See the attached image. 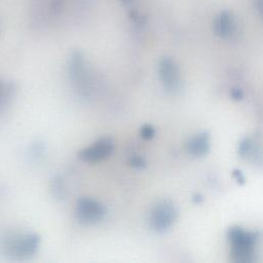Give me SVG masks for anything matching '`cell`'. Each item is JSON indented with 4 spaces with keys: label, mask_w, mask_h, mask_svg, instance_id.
Instances as JSON below:
<instances>
[{
    "label": "cell",
    "mask_w": 263,
    "mask_h": 263,
    "mask_svg": "<svg viewBox=\"0 0 263 263\" xmlns=\"http://www.w3.org/2000/svg\"><path fill=\"white\" fill-rule=\"evenodd\" d=\"M158 73L163 86L171 92H178L182 88L181 72L178 65L171 58H163L158 65Z\"/></svg>",
    "instance_id": "cell-5"
},
{
    "label": "cell",
    "mask_w": 263,
    "mask_h": 263,
    "mask_svg": "<svg viewBox=\"0 0 263 263\" xmlns=\"http://www.w3.org/2000/svg\"><path fill=\"white\" fill-rule=\"evenodd\" d=\"M130 164H132L134 167L142 168V167H144V166L146 165V162H145V160H144L141 156L135 155V156H133L132 159H130Z\"/></svg>",
    "instance_id": "cell-12"
},
{
    "label": "cell",
    "mask_w": 263,
    "mask_h": 263,
    "mask_svg": "<svg viewBox=\"0 0 263 263\" xmlns=\"http://www.w3.org/2000/svg\"><path fill=\"white\" fill-rule=\"evenodd\" d=\"M13 85L0 80V109L7 104L13 92Z\"/></svg>",
    "instance_id": "cell-10"
},
{
    "label": "cell",
    "mask_w": 263,
    "mask_h": 263,
    "mask_svg": "<svg viewBox=\"0 0 263 263\" xmlns=\"http://www.w3.org/2000/svg\"><path fill=\"white\" fill-rule=\"evenodd\" d=\"M106 214L105 205L93 198L82 197L76 203V217L83 224L92 225L99 223L105 218Z\"/></svg>",
    "instance_id": "cell-4"
},
{
    "label": "cell",
    "mask_w": 263,
    "mask_h": 263,
    "mask_svg": "<svg viewBox=\"0 0 263 263\" xmlns=\"http://www.w3.org/2000/svg\"><path fill=\"white\" fill-rule=\"evenodd\" d=\"M187 150L193 156H203L210 150V138L206 133L193 136L187 143Z\"/></svg>",
    "instance_id": "cell-8"
},
{
    "label": "cell",
    "mask_w": 263,
    "mask_h": 263,
    "mask_svg": "<svg viewBox=\"0 0 263 263\" xmlns=\"http://www.w3.org/2000/svg\"><path fill=\"white\" fill-rule=\"evenodd\" d=\"M114 150V142L111 138L104 137L79 152V157L85 162H99L108 158Z\"/></svg>",
    "instance_id": "cell-6"
},
{
    "label": "cell",
    "mask_w": 263,
    "mask_h": 263,
    "mask_svg": "<svg viewBox=\"0 0 263 263\" xmlns=\"http://www.w3.org/2000/svg\"><path fill=\"white\" fill-rule=\"evenodd\" d=\"M40 246L36 233H12L6 235L1 243L3 254L13 260H26L33 257Z\"/></svg>",
    "instance_id": "cell-1"
},
{
    "label": "cell",
    "mask_w": 263,
    "mask_h": 263,
    "mask_svg": "<svg viewBox=\"0 0 263 263\" xmlns=\"http://www.w3.org/2000/svg\"><path fill=\"white\" fill-rule=\"evenodd\" d=\"M231 97L235 100H239L242 98V90L239 88H233L231 90Z\"/></svg>",
    "instance_id": "cell-13"
},
{
    "label": "cell",
    "mask_w": 263,
    "mask_h": 263,
    "mask_svg": "<svg viewBox=\"0 0 263 263\" xmlns=\"http://www.w3.org/2000/svg\"><path fill=\"white\" fill-rule=\"evenodd\" d=\"M154 134H155L154 128L151 125H149V124H146V125L142 126V128H141V136L144 139L149 140V139L153 138Z\"/></svg>",
    "instance_id": "cell-11"
},
{
    "label": "cell",
    "mask_w": 263,
    "mask_h": 263,
    "mask_svg": "<svg viewBox=\"0 0 263 263\" xmlns=\"http://www.w3.org/2000/svg\"><path fill=\"white\" fill-rule=\"evenodd\" d=\"M236 22L232 13L228 11L221 12L214 22V30L217 35L223 38H229L236 32Z\"/></svg>",
    "instance_id": "cell-7"
},
{
    "label": "cell",
    "mask_w": 263,
    "mask_h": 263,
    "mask_svg": "<svg viewBox=\"0 0 263 263\" xmlns=\"http://www.w3.org/2000/svg\"><path fill=\"white\" fill-rule=\"evenodd\" d=\"M69 75L72 81L77 83L85 80L86 70L84 68V62L81 55L76 54L72 58L69 66Z\"/></svg>",
    "instance_id": "cell-9"
},
{
    "label": "cell",
    "mask_w": 263,
    "mask_h": 263,
    "mask_svg": "<svg viewBox=\"0 0 263 263\" xmlns=\"http://www.w3.org/2000/svg\"><path fill=\"white\" fill-rule=\"evenodd\" d=\"M228 239L232 247V255L235 261L250 262L253 260V248L257 240V234L239 227L228 231Z\"/></svg>",
    "instance_id": "cell-2"
},
{
    "label": "cell",
    "mask_w": 263,
    "mask_h": 263,
    "mask_svg": "<svg viewBox=\"0 0 263 263\" xmlns=\"http://www.w3.org/2000/svg\"><path fill=\"white\" fill-rule=\"evenodd\" d=\"M177 219V209L170 200L157 202L150 211L149 224L157 232L168 230Z\"/></svg>",
    "instance_id": "cell-3"
}]
</instances>
